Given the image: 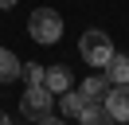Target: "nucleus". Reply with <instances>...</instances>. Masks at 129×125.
Here are the masks:
<instances>
[{
    "mask_svg": "<svg viewBox=\"0 0 129 125\" xmlns=\"http://www.w3.org/2000/svg\"><path fill=\"white\" fill-rule=\"evenodd\" d=\"M78 55L86 59V67H106L110 55H113V43H110L106 31L86 27V31H82V39H78Z\"/></svg>",
    "mask_w": 129,
    "mask_h": 125,
    "instance_id": "f03ea898",
    "label": "nucleus"
},
{
    "mask_svg": "<svg viewBox=\"0 0 129 125\" xmlns=\"http://www.w3.org/2000/svg\"><path fill=\"white\" fill-rule=\"evenodd\" d=\"M82 106H86V98H82V90H74V86L59 94V113H63V117H78Z\"/></svg>",
    "mask_w": 129,
    "mask_h": 125,
    "instance_id": "9d476101",
    "label": "nucleus"
},
{
    "mask_svg": "<svg viewBox=\"0 0 129 125\" xmlns=\"http://www.w3.org/2000/svg\"><path fill=\"white\" fill-rule=\"evenodd\" d=\"M78 90H82V98H86V102H102L106 90H110V78H106V74H86V82H82Z\"/></svg>",
    "mask_w": 129,
    "mask_h": 125,
    "instance_id": "1a4fd4ad",
    "label": "nucleus"
},
{
    "mask_svg": "<svg viewBox=\"0 0 129 125\" xmlns=\"http://www.w3.org/2000/svg\"><path fill=\"white\" fill-rule=\"evenodd\" d=\"M102 106L110 109L113 121H129V86H110L102 98Z\"/></svg>",
    "mask_w": 129,
    "mask_h": 125,
    "instance_id": "20e7f679",
    "label": "nucleus"
},
{
    "mask_svg": "<svg viewBox=\"0 0 129 125\" xmlns=\"http://www.w3.org/2000/svg\"><path fill=\"white\" fill-rule=\"evenodd\" d=\"M27 35L35 39V43L51 47L63 39V16L55 12V8H35L31 16H27Z\"/></svg>",
    "mask_w": 129,
    "mask_h": 125,
    "instance_id": "f257e3e1",
    "label": "nucleus"
},
{
    "mask_svg": "<svg viewBox=\"0 0 129 125\" xmlns=\"http://www.w3.org/2000/svg\"><path fill=\"white\" fill-rule=\"evenodd\" d=\"M20 0H0V8H4V12H8V8H16Z\"/></svg>",
    "mask_w": 129,
    "mask_h": 125,
    "instance_id": "ddd939ff",
    "label": "nucleus"
},
{
    "mask_svg": "<svg viewBox=\"0 0 129 125\" xmlns=\"http://www.w3.org/2000/svg\"><path fill=\"white\" fill-rule=\"evenodd\" d=\"M43 86H47V90L59 98L63 90H71V86H74V78H71V70H67L63 62H55V67H47V70H43Z\"/></svg>",
    "mask_w": 129,
    "mask_h": 125,
    "instance_id": "39448f33",
    "label": "nucleus"
},
{
    "mask_svg": "<svg viewBox=\"0 0 129 125\" xmlns=\"http://www.w3.org/2000/svg\"><path fill=\"white\" fill-rule=\"evenodd\" d=\"M43 70H47L43 62H27V67H24V78H27V86H39V82H43Z\"/></svg>",
    "mask_w": 129,
    "mask_h": 125,
    "instance_id": "9b49d317",
    "label": "nucleus"
},
{
    "mask_svg": "<svg viewBox=\"0 0 129 125\" xmlns=\"http://www.w3.org/2000/svg\"><path fill=\"white\" fill-rule=\"evenodd\" d=\"M20 74H24L20 55H16V51H8V47H0V82H16Z\"/></svg>",
    "mask_w": 129,
    "mask_h": 125,
    "instance_id": "0eeeda50",
    "label": "nucleus"
},
{
    "mask_svg": "<svg viewBox=\"0 0 129 125\" xmlns=\"http://www.w3.org/2000/svg\"><path fill=\"white\" fill-rule=\"evenodd\" d=\"M39 125H67V121H63V113H59V117L47 113V117H39Z\"/></svg>",
    "mask_w": 129,
    "mask_h": 125,
    "instance_id": "f8f14e48",
    "label": "nucleus"
},
{
    "mask_svg": "<svg viewBox=\"0 0 129 125\" xmlns=\"http://www.w3.org/2000/svg\"><path fill=\"white\" fill-rule=\"evenodd\" d=\"M51 109H55V94H51L43 82L24 90V98H20V113H24L27 121H39V117H47Z\"/></svg>",
    "mask_w": 129,
    "mask_h": 125,
    "instance_id": "7ed1b4c3",
    "label": "nucleus"
},
{
    "mask_svg": "<svg viewBox=\"0 0 129 125\" xmlns=\"http://www.w3.org/2000/svg\"><path fill=\"white\" fill-rule=\"evenodd\" d=\"M78 121H82V125H117L102 102H86V106H82V113H78Z\"/></svg>",
    "mask_w": 129,
    "mask_h": 125,
    "instance_id": "6e6552de",
    "label": "nucleus"
},
{
    "mask_svg": "<svg viewBox=\"0 0 129 125\" xmlns=\"http://www.w3.org/2000/svg\"><path fill=\"white\" fill-rule=\"evenodd\" d=\"M0 125H12V121H8V117H4V113H0Z\"/></svg>",
    "mask_w": 129,
    "mask_h": 125,
    "instance_id": "4468645a",
    "label": "nucleus"
},
{
    "mask_svg": "<svg viewBox=\"0 0 129 125\" xmlns=\"http://www.w3.org/2000/svg\"><path fill=\"white\" fill-rule=\"evenodd\" d=\"M106 78H110V86H129V55H110V62H106Z\"/></svg>",
    "mask_w": 129,
    "mask_h": 125,
    "instance_id": "423d86ee",
    "label": "nucleus"
}]
</instances>
